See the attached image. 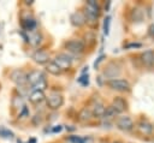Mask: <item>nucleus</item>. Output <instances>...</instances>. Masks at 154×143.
Returning <instances> with one entry per match:
<instances>
[{"label":"nucleus","instance_id":"f257e3e1","mask_svg":"<svg viewBox=\"0 0 154 143\" xmlns=\"http://www.w3.org/2000/svg\"><path fill=\"white\" fill-rule=\"evenodd\" d=\"M107 85L117 91H129L130 90V83L126 79L122 78H113L107 81Z\"/></svg>","mask_w":154,"mask_h":143},{"label":"nucleus","instance_id":"f03ea898","mask_svg":"<svg viewBox=\"0 0 154 143\" xmlns=\"http://www.w3.org/2000/svg\"><path fill=\"white\" fill-rule=\"evenodd\" d=\"M53 61L61 68V71L69 70V68L71 67V65H72V59H71V56H70L69 54H66V53H59V54H57V55L54 56Z\"/></svg>","mask_w":154,"mask_h":143},{"label":"nucleus","instance_id":"7ed1b4c3","mask_svg":"<svg viewBox=\"0 0 154 143\" xmlns=\"http://www.w3.org/2000/svg\"><path fill=\"white\" fill-rule=\"evenodd\" d=\"M46 101H47L48 108H51V109H58L59 107L63 106V103H64V97H63V95L59 94V93H51V94L46 97Z\"/></svg>","mask_w":154,"mask_h":143},{"label":"nucleus","instance_id":"20e7f679","mask_svg":"<svg viewBox=\"0 0 154 143\" xmlns=\"http://www.w3.org/2000/svg\"><path fill=\"white\" fill-rule=\"evenodd\" d=\"M65 48L70 52V53H73V54H81L83 50H84V42L81 41V40H77V38H73V40H70L65 43Z\"/></svg>","mask_w":154,"mask_h":143},{"label":"nucleus","instance_id":"39448f33","mask_svg":"<svg viewBox=\"0 0 154 143\" xmlns=\"http://www.w3.org/2000/svg\"><path fill=\"white\" fill-rule=\"evenodd\" d=\"M116 125L119 130L122 131H130L134 129V121L128 115H123V117H118L116 120Z\"/></svg>","mask_w":154,"mask_h":143},{"label":"nucleus","instance_id":"423d86ee","mask_svg":"<svg viewBox=\"0 0 154 143\" xmlns=\"http://www.w3.org/2000/svg\"><path fill=\"white\" fill-rule=\"evenodd\" d=\"M26 77H28V75H26L23 70H14V71L11 72V79H12V82L16 83L18 87H23V85L28 84Z\"/></svg>","mask_w":154,"mask_h":143},{"label":"nucleus","instance_id":"0eeeda50","mask_svg":"<svg viewBox=\"0 0 154 143\" xmlns=\"http://www.w3.org/2000/svg\"><path fill=\"white\" fill-rule=\"evenodd\" d=\"M32 59L35 62H37L40 65H47L49 62V54L46 50L37 49L32 53Z\"/></svg>","mask_w":154,"mask_h":143},{"label":"nucleus","instance_id":"6e6552de","mask_svg":"<svg viewBox=\"0 0 154 143\" xmlns=\"http://www.w3.org/2000/svg\"><path fill=\"white\" fill-rule=\"evenodd\" d=\"M42 78H45V75L42 71H38V70H35V71H31L30 73H28V77H26V82L29 85L34 87L36 83H38Z\"/></svg>","mask_w":154,"mask_h":143},{"label":"nucleus","instance_id":"1a4fd4ad","mask_svg":"<svg viewBox=\"0 0 154 143\" xmlns=\"http://www.w3.org/2000/svg\"><path fill=\"white\" fill-rule=\"evenodd\" d=\"M105 111H106V107L100 101H95L90 107V112H91L93 117H95V118H101L102 119V117L105 114Z\"/></svg>","mask_w":154,"mask_h":143},{"label":"nucleus","instance_id":"9d476101","mask_svg":"<svg viewBox=\"0 0 154 143\" xmlns=\"http://www.w3.org/2000/svg\"><path fill=\"white\" fill-rule=\"evenodd\" d=\"M137 130L143 135H150L154 131V125L147 120H140L137 123Z\"/></svg>","mask_w":154,"mask_h":143},{"label":"nucleus","instance_id":"9b49d317","mask_svg":"<svg viewBox=\"0 0 154 143\" xmlns=\"http://www.w3.org/2000/svg\"><path fill=\"white\" fill-rule=\"evenodd\" d=\"M141 61L144 66H148V67H152L154 65V50L152 49H148V50H144L142 54H141Z\"/></svg>","mask_w":154,"mask_h":143},{"label":"nucleus","instance_id":"f8f14e48","mask_svg":"<svg viewBox=\"0 0 154 143\" xmlns=\"http://www.w3.org/2000/svg\"><path fill=\"white\" fill-rule=\"evenodd\" d=\"M126 101L123 99V97H116V99H113V101H112V105H111V107L116 111V113L117 114H119V113H123L125 109H126Z\"/></svg>","mask_w":154,"mask_h":143},{"label":"nucleus","instance_id":"ddd939ff","mask_svg":"<svg viewBox=\"0 0 154 143\" xmlns=\"http://www.w3.org/2000/svg\"><path fill=\"white\" fill-rule=\"evenodd\" d=\"M119 73H120V67H119L117 64H114V62L109 64V65L106 67L105 72H103V75H105L107 78H111V79L116 78Z\"/></svg>","mask_w":154,"mask_h":143},{"label":"nucleus","instance_id":"4468645a","mask_svg":"<svg viewBox=\"0 0 154 143\" xmlns=\"http://www.w3.org/2000/svg\"><path fill=\"white\" fill-rule=\"evenodd\" d=\"M28 41L31 46L34 47H37L41 42H42V34L40 31H36V30H32L30 31L29 36H28Z\"/></svg>","mask_w":154,"mask_h":143},{"label":"nucleus","instance_id":"2eb2a0df","mask_svg":"<svg viewBox=\"0 0 154 143\" xmlns=\"http://www.w3.org/2000/svg\"><path fill=\"white\" fill-rule=\"evenodd\" d=\"M45 99H46L45 93L41 91V90H32V91L30 93V95H29V101H30L31 103H35V105L41 103Z\"/></svg>","mask_w":154,"mask_h":143},{"label":"nucleus","instance_id":"dca6fc26","mask_svg":"<svg viewBox=\"0 0 154 143\" xmlns=\"http://www.w3.org/2000/svg\"><path fill=\"white\" fill-rule=\"evenodd\" d=\"M85 23V17L84 13L82 12H76L71 16V24L75 26H82Z\"/></svg>","mask_w":154,"mask_h":143},{"label":"nucleus","instance_id":"f3484780","mask_svg":"<svg viewBox=\"0 0 154 143\" xmlns=\"http://www.w3.org/2000/svg\"><path fill=\"white\" fill-rule=\"evenodd\" d=\"M22 25H23V28L25 29V31L30 32V31H32V30H35V29H36V20H35L32 17L23 18Z\"/></svg>","mask_w":154,"mask_h":143},{"label":"nucleus","instance_id":"a211bd4d","mask_svg":"<svg viewBox=\"0 0 154 143\" xmlns=\"http://www.w3.org/2000/svg\"><path fill=\"white\" fill-rule=\"evenodd\" d=\"M84 17H85V23H88L89 25H95L97 23V17L99 16L95 14V13H93L91 11L87 10V8L84 11Z\"/></svg>","mask_w":154,"mask_h":143},{"label":"nucleus","instance_id":"6ab92c4d","mask_svg":"<svg viewBox=\"0 0 154 143\" xmlns=\"http://www.w3.org/2000/svg\"><path fill=\"white\" fill-rule=\"evenodd\" d=\"M46 70H47V72H49L51 75H54V76H58V75H60L63 71H61V68L54 62V61H49L47 65H46Z\"/></svg>","mask_w":154,"mask_h":143},{"label":"nucleus","instance_id":"aec40b11","mask_svg":"<svg viewBox=\"0 0 154 143\" xmlns=\"http://www.w3.org/2000/svg\"><path fill=\"white\" fill-rule=\"evenodd\" d=\"M85 8L89 10V11H91L93 13H95V14H97V16L100 14V5H99L95 0H89V1H87Z\"/></svg>","mask_w":154,"mask_h":143},{"label":"nucleus","instance_id":"412c9836","mask_svg":"<svg viewBox=\"0 0 154 143\" xmlns=\"http://www.w3.org/2000/svg\"><path fill=\"white\" fill-rule=\"evenodd\" d=\"M93 117L91 112H90V108H83L81 112H79V120L81 121H88L90 120V118Z\"/></svg>","mask_w":154,"mask_h":143},{"label":"nucleus","instance_id":"4be33fe9","mask_svg":"<svg viewBox=\"0 0 154 143\" xmlns=\"http://www.w3.org/2000/svg\"><path fill=\"white\" fill-rule=\"evenodd\" d=\"M116 115H117L116 111H114V109H113L111 106H108V107H106V111H105V114H103L102 119H103V120H106V121H108L109 119L114 118Z\"/></svg>","mask_w":154,"mask_h":143},{"label":"nucleus","instance_id":"5701e85b","mask_svg":"<svg viewBox=\"0 0 154 143\" xmlns=\"http://www.w3.org/2000/svg\"><path fill=\"white\" fill-rule=\"evenodd\" d=\"M46 88H47V81H46V77H45V78H42L38 83H36V84L32 87V89H34V90H41V91H43Z\"/></svg>","mask_w":154,"mask_h":143},{"label":"nucleus","instance_id":"b1692460","mask_svg":"<svg viewBox=\"0 0 154 143\" xmlns=\"http://www.w3.org/2000/svg\"><path fill=\"white\" fill-rule=\"evenodd\" d=\"M0 137H4V138H12V137H13V132L10 131L8 129L4 127V126H0Z\"/></svg>","mask_w":154,"mask_h":143},{"label":"nucleus","instance_id":"393cba45","mask_svg":"<svg viewBox=\"0 0 154 143\" xmlns=\"http://www.w3.org/2000/svg\"><path fill=\"white\" fill-rule=\"evenodd\" d=\"M69 143H85V137H79V136H70L66 138Z\"/></svg>","mask_w":154,"mask_h":143},{"label":"nucleus","instance_id":"a878e982","mask_svg":"<svg viewBox=\"0 0 154 143\" xmlns=\"http://www.w3.org/2000/svg\"><path fill=\"white\" fill-rule=\"evenodd\" d=\"M109 24H111V17L107 16L103 19V34L105 35H108V32H109Z\"/></svg>","mask_w":154,"mask_h":143},{"label":"nucleus","instance_id":"bb28decb","mask_svg":"<svg viewBox=\"0 0 154 143\" xmlns=\"http://www.w3.org/2000/svg\"><path fill=\"white\" fill-rule=\"evenodd\" d=\"M78 83H81L83 87H87L89 84V77H88V73L87 75H82L79 78H78Z\"/></svg>","mask_w":154,"mask_h":143},{"label":"nucleus","instance_id":"cd10ccee","mask_svg":"<svg viewBox=\"0 0 154 143\" xmlns=\"http://www.w3.org/2000/svg\"><path fill=\"white\" fill-rule=\"evenodd\" d=\"M140 47H142V44H141V43H136V42L128 43V44L125 46V48H126V49H129V48H140Z\"/></svg>","mask_w":154,"mask_h":143},{"label":"nucleus","instance_id":"c85d7f7f","mask_svg":"<svg viewBox=\"0 0 154 143\" xmlns=\"http://www.w3.org/2000/svg\"><path fill=\"white\" fill-rule=\"evenodd\" d=\"M148 32H149V35H150L152 37H154V24L149 25V28H148Z\"/></svg>","mask_w":154,"mask_h":143},{"label":"nucleus","instance_id":"c756f323","mask_svg":"<svg viewBox=\"0 0 154 143\" xmlns=\"http://www.w3.org/2000/svg\"><path fill=\"white\" fill-rule=\"evenodd\" d=\"M61 129H63V127H61L60 125H58V126H57V127H54L52 131H53V132H60V131H61Z\"/></svg>","mask_w":154,"mask_h":143},{"label":"nucleus","instance_id":"7c9ffc66","mask_svg":"<svg viewBox=\"0 0 154 143\" xmlns=\"http://www.w3.org/2000/svg\"><path fill=\"white\" fill-rule=\"evenodd\" d=\"M25 4L26 5H31L32 4V0H25Z\"/></svg>","mask_w":154,"mask_h":143},{"label":"nucleus","instance_id":"2f4dec72","mask_svg":"<svg viewBox=\"0 0 154 143\" xmlns=\"http://www.w3.org/2000/svg\"><path fill=\"white\" fill-rule=\"evenodd\" d=\"M114 143H119V142H114Z\"/></svg>","mask_w":154,"mask_h":143}]
</instances>
